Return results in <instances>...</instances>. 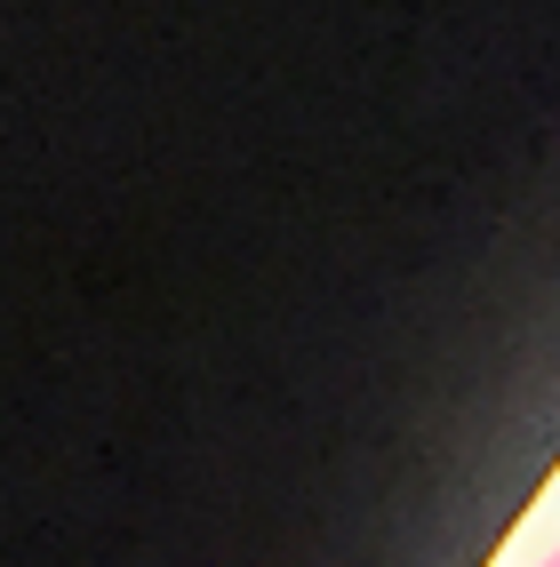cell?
Here are the masks:
<instances>
[{
  "label": "cell",
  "instance_id": "6da1fadb",
  "mask_svg": "<svg viewBox=\"0 0 560 567\" xmlns=\"http://www.w3.org/2000/svg\"><path fill=\"white\" fill-rule=\"evenodd\" d=\"M537 567H560V544H552V551H544V559H537Z\"/></svg>",
  "mask_w": 560,
  "mask_h": 567
}]
</instances>
